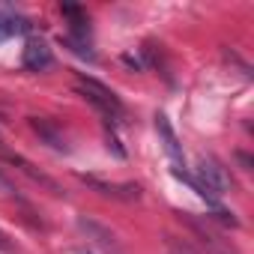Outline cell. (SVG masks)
I'll list each match as a JSON object with an SVG mask.
<instances>
[{"instance_id":"cell-1","label":"cell","mask_w":254,"mask_h":254,"mask_svg":"<svg viewBox=\"0 0 254 254\" xmlns=\"http://www.w3.org/2000/svg\"><path fill=\"white\" fill-rule=\"evenodd\" d=\"M75 87L81 90V96L105 117V123H111V120H123V114H126V108H123V102H120V96L111 90V87H105L102 81H96V78H90V75H78L75 78Z\"/></svg>"},{"instance_id":"cell-2","label":"cell","mask_w":254,"mask_h":254,"mask_svg":"<svg viewBox=\"0 0 254 254\" xmlns=\"http://www.w3.org/2000/svg\"><path fill=\"white\" fill-rule=\"evenodd\" d=\"M75 224H78V233L90 242L87 248H93V251H99V254H123L120 239H117L114 230L105 227L102 221H96V218H90V215H78Z\"/></svg>"},{"instance_id":"cell-3","label":"cell","mask_w":254,"mask_h":254,"mask_svg":"<svg viewBox=\"0 0 254 254\" xmlns=\"http://www.w3.org/2000/svg\"><path fill=\"white\" fill-rule=\"evenodd\" d=\"M180 218L197 233V239L206 245V251L209 254H236V248L230 245V242H224L221 236H218V230L206 221V218H197V215H191V212H180Z\"/></svg>"},{"instance_id":"cell-4","label":"cell","mask_w":254,"mask_h":254,"mask_svg":"<svg viewBox=\"0 0 254 254\" xmlns=\"http://www.w3.org/2000/svg\"><path fill=\"white\" fill-rule=\"evenodd\" d=\"M21 66L27 72H45L54 66V54L42 39H27V45L21 48Z\"/></svg>"},{"instance_id":"cell-5","label":"cell","mask_w":254,"mask_h":254,"mask_svg":"<svg viewBox=\"0 0 254 254\" xmlns=\"http://www.w3.org/2000/svg\"><path fill=\"white\" fill-rule=\"evenodd\" d=\"M156 129H159V138H162V144H165V150H168V156L174 162V174H180L186 168L183 165V147H180V138H177L174 126H171V120L165 114H156Z\"/></svg>"},{"instance_id":"cell-6","label":"cell","mask_w":254,"mask_h":254,"mask_svg":"<svg viewBox=\"0 0 254 254\" xmlns=\"http://www.w3.org/2000/svg\"><path fill=\"white\" fill-rule=\"evenodd\" d=\"M90 189H96L99 194H105V197H117V200H138L141 197V186H135V183H123V186H114V183H102V180H96V177H81Z\"/></svg>"},{"instance_id":"cell-7","label":"cell","mask_w":254,"mask_h":254,"mask_svg":"<svg viewBox=\"0 0 254 254\" xmlns=\"http://www.w3.org/2000/svg\"><path fill=\"white\" fill-rule=\"evenodd\" d=\"M3 159H6V162H9L12 168H18L21 174H27V177L33 180V183H39L42 189H48L51 194H57V197L63 194V189H60V186H57V183H54V180H51L48 174H42V171H36V168H33L30 162H27V159H21V156H15V153H3Z\"/></svg>"},{"instance_id":"cell-8","label":"cell","mask_w":254,"mask_h":254,"mask_svg":"<svg viewBox=\"0 0 254 254\" xmlns=\"http://www.w3.org/2000/svg\"><path fill=\"white\" fill-rule=\"evenodd\" d=\"M60 12L69 18V33L72 39H81V42H90V24H87V12L78 6V3H60Z\"/></svg>"},{"instance_id":"cell-9","label":"cell","mask_w":254,"mask_h":254,"mask_svg":"<svg viewBox=\"0 0 254 254\" xmlns=\"http://www.w3.org/2000/svg\"><path fill=\"white\" fill-rule=\"evenodd\" d=\"M30 129H33V132H36V135H39V138H42V141L51 147V150H57V153H69V144H66V138H63V135L54 129V126H51L48 120H39V117H33V120H30Z\"/></svg>"},{"instance_id":"cell-10","label":"cell","mask_w":254,"mask_h":254,"mask_svg":"<svg viewBox=\"0 0 254 254\" xmlns=\"http://www.w3.org/2000/svg\"><path fill=\"white\" fill-rule=\"evenodd\" d=\"M60 45H66L75 57H81L87 63H96V51L90 48V42H81V39H72V36H60Z\"/></svg>"},{"instance_id":"cell-11","label":"cell","mask_w":254,"mask_h":254,"mask_svg":"<svg viewBox=\"0 0 254 254\" xmlns=\"http://www.w3.org/2000/svg\"><path fill=\"white\" fill-rule=\"evenodd\" d=\"M206 221H215V224H221V227H239V218H233V212H227V209H215L212 215H206Z\"/></svg>"},{"instance_id":"cell-12","label":"cell","mask_w":254,"mask_h":254,"mask_svg":"<svg viewBox=\"0 0 254 254\" xmlns=\"http://www.w3.org/2000/svg\"><path fill=\"white\" fill-rule=\"evenodd\" d=\"M105 141H108V150L117 156V159H126V150H123V144H120V138L114 135V129H105Z\"/></svg>"},{"instance_id":"cell-13","label":"cell","mask_w":254,"mask_h":254,"mask_svg":"<svg viewBox=\"0 0 254 254\" xmlns=\"http://www.w3.org/2000/svg\"><path fill=\"white\" fill-rule=\"evenodd\" d=\"M12 36V27H9V12H0V42H6Z\"/></svg>"},{"instance_id":"cell-14","label":"cell","mask_w":254,"mask_h":254,"mask_svg":"<svg viewBox=\"0 0 254 254\" xmlns=\"http://www.w3.org/2000/svg\"><path fill=\"white\" fill-rule=\"evenodd\" d=\"M0 191H3V194H12V197H18V189L3 177V174H0Z\"/></svg>"},{"instance_id":"cell-15","label":"cell","mask_w":254,"mask_h":254,"mask_svg":"<svg viewBox=\"0 0 254 254\" xmlns=\"http://www.w3.org/2000/svg\"><path fill=\"white\" fill-rule=\"evenodd\" d=\"M72 254H99V251H93V248H87V245H81V248H75Z\"/></svg>"},{"instance_id":"cell-16","label":"cell","mask_w":254,"mask_h":254,"mask_svg":"<svg viewBox=\"0 0 254 254\" xmlns=\"http://www.w3.org/2000/svg\"><path fill=\"white\" fill-rule=\"evenodd\" d=\"M0 248H3V251H9V248H12V242H6V236H3V233H0Z\"/></svg>"}]
</instances>
